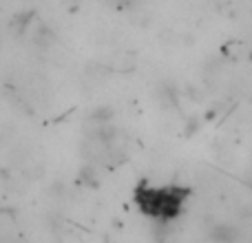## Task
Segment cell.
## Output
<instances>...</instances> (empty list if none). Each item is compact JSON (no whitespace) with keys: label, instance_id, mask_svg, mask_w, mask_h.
<instances>
[{"label":"cell","instance_id":"7a4b0ae2","mask_svg":"<svg viewBox=\"0 0 252 243\" xmlns=\"http://www.w3.org/2000/svg\"><path fill=\"white\" fill-rule=\"evenodd\" d=\"M246 182H248V186L252 188V170H250V173H248V179H246Z\"/></svg>","mask_w":252,"mask_h":243},{"label":"cell","instance_id":"6da1fadb","mask_svg":"<svg viewBox=\"0 0 252 243\" xmlns=\"http://www.w3.org/2000/svg\"><path fill=\"white\" fill-rule=\"evenodd\" d=\"M188 197H190L188 188L173 186V183L155 186V183L142 182L137 183L133 192L135 206L139 208V213L157 223H170L177 217H182Z\"/></svg>","mask_w":252,"mask_h":243}]
</instances>
